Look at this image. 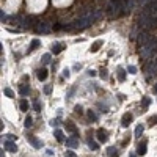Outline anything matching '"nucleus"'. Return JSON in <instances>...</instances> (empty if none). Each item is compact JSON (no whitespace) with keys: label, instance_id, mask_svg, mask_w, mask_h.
<instances>
[{"label":"nucleus","instance_id":"nucleus-22","mask_svg":"<svg viewBox=\"0 0 157 157\" xmlns=\"http://www.w3.org/2000/svg\"><path fill=\"white\" fill-rule=\"evenodd\" d=\"M143 131H145V127H143L141 124H138L137 127H135V137H141V134H143Z\"/></svg>","mask_w":157,"mask_h":157},{"label":"nucleus","instance_id":"nucleus-35","mask_svg":"<svg viewBox=\"0 0 157 157\" xmlns=\"http://www.w3.org/2000/svg\"><path fill=\"white\" fill-rule=\"evenodd\" d=\"M65 157H77V155H76V152H72V151H68Z\"/></svg>","mask_w":157,"mask_h":157},{"label":"nucleus","instance_id":"nucleus-36","mask_svg":"<svg viewBox=\"0 0 157 157\" xmlns=\"http://www.w3.org/2000/svg\"><path fill=\"white\" fill-rule=\"evenodd\" d=\"M63 77H66V79L69 77V69H65V71H63Z\"/></svg>","mask_w":157,"mask_h":157},{"label":"nucleus","instance_id":"nucleus-2","mask_svg":"<svg viewBox=\"0 0 157 157\" xmlns=\"http://www.w3.org/2000/svg\"><path fill=\"white\" fill-rule=\"evenodd\" d=\"M157 50V39H151L149 43H146L145 46L140 47V55L143 58H148L151 53H154Z\"/></svg>","mask_w":157,"mask_h":157},{"label":"nucleus","instance_id":"nucleus-42","mask_svg":"<svg viewBox=\"0 0 157 157\" xmlns=\"http://www.w3.org/2000/svg\"><path fill=\"white\" fill-rule=\"evenodd\" d=\"M0 157H5V154H3V151H2V152H0Z\"/></svg>","mask_w":157,"mask_h":157},{"label":"nucleus","instance_id":"nucleus-14","mask_svg":"<svg viewBox=\"0 0 157 157\" xmlns=\"http://www.w3.org/2000/svg\"><path fill=\"white\" fill-rule=\"evenodd\" d=\"M63 49H65V46H63V44H60V43H57V44H53V46H52V52H53V55L60 53Z\"/></svg>","mask_w":157,"mask_h":157},{"label":"nucleus","instance_id":"nucleus-17","mask_svg":"<svg viewBox=\"0 0 157 157\" xmlns=\"http://www.w3.org/2000/svg\"><path fill=\"white\" fill-rule=\"evenodd\" d=\"M107 155H108V157H118V151H116V148H113V146L107 148Z\"/></svg>","mask_w":157,"mask_h":157},{"label":"nucleus","instance_id":"nucleus-11","mask_svg":"<svg viewBox=\"0 0 157 157\" xmlns=\"http://www.w3.org/2000/svg\"><path fill=\"white\" fill-rule=\"evenodd\" d=\"M137 154H138V155H145V154H146V141H145V140L138 143V146H137Z\"/></svg>","mask_w":157,"mask_h":157},{"label":"nucleus","instance_id":"nucleus-6","mask_svg":"<svg viewBox=\"0 0 157 157\" xmlns=\"http://www.w3.org/2000/svg\"><path fill=\"white\" fill-rule=\"evenodd\" d=\"M146 72L149 74V76H154V74H157V58H155V60H152L151 63L148 65Z\"/></svg>","mask_w":157,"mask_h":157},{"label":"nucleus","instance_id":"nucleus-29","mask_svg":"<svg viewBox=\"0 0 157 157\" xmlns=\"http://www.w3.org/2000/svg\"><path fill=\"white\" fill-rule=\"evenodd\" d=\"M32 124H33V122H32V116H27V118H25V122H24V126H25V127H32Z\"/></svg>","mask_w":157,"mask_h":157},{"label":"nucleus","instance_id":"nucleus-5","mask_svg":"<svg viewBox=\"0 0 157 157\" xmlns=\"http://www.w3.org/2000/svg\"><path fill=\"white\" fill-rule=\"evenodd\" d=\"M27 141H29L33 148H36V149H41V148H43V141H39V140L35 137V135H27Z\"/></svg>","mask_w":157,"mask_h":157},{"label":"nucleus","instance_id":"nucleus-16","mask_svg":"<svg viewBox=\"0 0 157 157\" xmlns=\"http://www.w3.org/2000/svg\"><path fill=\"white\" fill-rule=\"evenodd\" d=\"M53 135H55L57 141H65V134H63V131H60V129H57V131L53 132Z\"/></svg>","mask_w":157,"mask_h":157},{"label":"nucleus","instance_id":"nucleus-24","mask_svg":"<svg viewBox=\"0 0 157 157\" xmlns=\"http://www.w3.org/2000/svg\"><path fill=\"white\" fill-rule=\"evenodd\" d=\"M43 63L44 65H49L50 63V53H44V55H43Z\"/></svg>","mask_w":157,"mask_h":157},{"label":"nucleus","instance_id":"nucleus-41","mask_svg":"<svg viewBox=\"0 0 157 157\" xmlns=\"http://www.w3.org/2000/svg\"><path fill=\"white\" fill-rule=\"evenodd\" d=\"M154 93H155V94H157V83H155V85H154Z\"/></svg>","mask_w":157,"mask_h":157},{"label":"nucleus","instance_id":"nucleus-26","mask_svg":"<svg viewBox=\"0 0 157 157\" xmlns=\"http://www.w3.org/2000/svg\"><path fill=\"white\" fill-rule=\"evenodd\" d=\"M88 118H90L91 121H96V119H98V116H96V113H94L93 110H88Z\"/></svg>","mask_w":157,"mask_h":157},{"label":"nucleus","instance_id":"nucleus-13","mask_svg":"<svg viewBox=\"0 0 157 157\" xmlns=\"http://www.w3.org/2000/svg\"><path fill=\"white\" fill-rule=\"evenodd\" d=\"M102 44H104V41H102V39H98L96 43H94V44L90 47V52H93V53H94V52H98V50L101 49V46H102Z\"/></svg>","mask_w":157,"mask_h":157},{"label":"nucleus","instance_id":"nucleus-33","mask_svg":"<svg viewBox=\"0 0 157 157\" xmlns=\"http://www.w3.org/2000/svg\"><path fill=\"white\" fill-rule=\"evenodd\" d=\"M0 20H2V22H5V20H6V14L3 13V10H2V13H0Z\"/></svg>","mask_w":157,"mask_h":157},{"label":"nucleus","instance_id":"nucleus-21","mask_svg":"<svg viewBox=\"0 0 157 157\" xmlns=\"http://www.w3.org/2000/svg\"><path fill=\"white\" fill-rule=\"evenodd\" d=\"M19 105H20V110H22V112H27V110H29V102H27V99H20Z\"/></svg>","mask_w":157,"mask_h":157},{"label":"nucleus","instance_id":"nucleus-30","mask_svg":"<svg viewBox=\"0 0 157 157\" xmlns=\"http://www.w3.org/2000/svg\"><path fill=\"white\" fill-rule=\"evenodd\" d=\"M3 93H5L8 98H14V93H13V91L10 90V88H5V90H3Z\"/></svg>","mask_w":157,"mask_h":157},{"label":"nucleus","instance_id":"nucleus-9","mask_svg":"<svg viewBox=\"0 0 157 157\" xmlns=\"http://www.w3.org/2000/svg\"><path fill=\"white\" fill-rule=\"evenodd\" d=\"M66 146H68V148H77V146H79V140H77L76 135H74V137H71V138H66Z\"/></svg>","mask_w":157,"mask_h":157},{"label":"nucleus","instance_id":"nucleus-23","mask_svg":"<svg viewBox=\"0 0 157 157\" xmlns=\"http://www.w3.org/2000/svg\"><path fill=\"white\" fill-rule=\"evenodd\" d=\"M88 146H90L91 149H93V151H96V149H99V146H98V143L96 141H94V140H88Z\"/></svg>","mask_w":157,"mask_h":157},{"label":"nucleus","instance_id":"nucleus-32","mask_svg":"<svg viewBox=\"0 0 157 157\" xmlns=\"http://www.w3.org/2000/svg\"><path fill=\"white\" fill-rule=\"evenodd\" d=\"M108 77V74H107V69H101V79H107Z\"/></svg>","mask_w":157,"mask_h":157},{"label":"nucleus","instance_id":"nucleus-10","mask_svg":"<svg viewBox=\"0 0 157 157\" xmlns=\"http://www.w3.org/2000/svg\"><path fill=\"white\" fill-rule=\"evenodd\" d=\"M5 148H6V151H10V152H17V146H16V143H13L11 140L5 141Z\"/></svg>","mask_w":157,"mask_h":157},{"label":"nucleus","instance_id":"nucleus-3","mask_svg":"<svg viewBox=\"0 0 157 157\" xmlns=\"http://www.w3.org/2000/svg\"><path fill=\"white\" fill-rule=\"evenodd\" d=\"M151 39H152L151 33H149L148 30H145V32H141L140 35H138V38H137V43H138V46L141 47V46H145L146 43H149Z\"/></svg>","mask_w":157,"mask_h":157},{"label":"nucleus","instance_id":"nucleus-8","mask_svg":"<svg viewBox=\"0 0 157 157\" xmlns=\"http://www.w3.org/2000/svg\"><path fill=\"white\" fill-rule=\"evenodd\" d=\"M131 122H132V115L131 113H124V115H122V119H121L122 127H129Z\"/></svg>","mask_w":157,"mask_h":157},{"label":"nucleus","instance_id":"nucleus-7","mask_svg":"<svg viewBox=\"0 0 157 157\" xmlns=\"http://www.w3.org/2000/svg\"><path fill=\"white\" fill-rule=\"evenodd\" d=\"M96 135H98V140H99L101 143H105V141L108 140V137H107V131H105V129H98Z\"/></svg>","mask_w":157,"mask_h":157},{"label":"nucleus","instance_id":"nucleus-20","mask_svg":"<svg viewBox=\"0 0 157 157\" xmlns=\"http://www.w3.org/2000/svg\"><path fill=\"white\" fill-rule=\"evenodd\" d=\"M118 80L119 82H124L126 80V71L122 68H118Z\"/></svg>","mask_w":157,"mask_h":157},{"label":"nucleus","instance_id":"nucleus-31","mask_svg":"<svg viewBox=\"0 0 157 157\" xmlns=\"http://www.w3.org/2000/svg\"><path fill=\"white\" fill-rule=\"evenodd\" d=\"M127 72L129 74H137V68H135V66H127Z\"/></svg>","mask_w":157,"mask_h":157},{"label":"nucleus","instance_id":"nucleus-34","mask_svg":"<svg viewBox=\"0 0 157 157\" xmlns=\"http://www.w3.org/2000/svg\"><path fill=\"white\" fill-rule=\"evenodd\" d=\"M149 122L154 126V124H157V116H152V118H149Z\"/></svg>","mask_w":157,"mask_h":157},{"label":"nucleus","instance_id":"nucleus-40","mask_svg":"<svg viewBox=\"0 0 157 157\" xmlns=\"http://www.w3.org/2000/svg\"><path fill=\"white\" fill-rule=\"evenodd\" d=\"M50 124H52V126H58V119H52Z\"/></svg>","mask_w":157,"mask_h":157},{"label":"nucleus","instance_id":"nucleus-39","mask_svg":"<svg viewBox=\"0 0 157 157\" xmlns=\"http://www.w3.org/2000/svg\"><path fill=\"white\" fill-rule=\"evenodd\" d=\"M50 90H52L50 86H46V88H44V93H46V94H49V93H50Z\"/></svg>","mask_w":157,"mask_h":157},{"label":"nucleus","instance_id":"nucleus-37","mask_svg":"<svg viewBox=\"0 0 157 157\" xmlns=\"http://www.w3.org/2000/svg\"><path fill=\"white\" fill-rule=\"evenodd\" d=\"M76 113H79V115L82 113V107L80 105H76Z\"/></svg>","mask_w":157,"mask_h":157},{"label":"nucleus","instance_id":"nucleus-27","mask_svg":"<svg viewBox=\"0 0 157 157\" xmlns=\"http://www.w3.org/2000/svg\"><path fill=\"white\" fill-rule=\"evenodd\" d=\"M33 108H35L36 112H41V104H39V101H33Z\"/></svg>","mask_w":157,"mask_h":157},{"label":"nucleus","instance_id":"nucleus-25","mask_svg":"<svg viewBox=\"0 0 157 157\" xmlns=\"http://www.w3.org/2000/svg\"><path fill=\"white\" fill-rule=\"evenodd\" d=\"M22 25H24V27H32V17H24Z\"/></svg>","mask_w":157,"mask_h":157},{"label":"nucleus","instance_id":"nucleus-15","mask_svg":"<svg viewBox=\"0 0 157 157\" xmlns=\"http://www.w3.org/2000/svg\"><path fill=\"white\" fill-rule=\"evenodd\" d=\"M29 93H30V86H29V85H20V86H19V94L27 96Z\"/></svg>","mask_w":157,"mask_h":157},{"label":"nucleus","instance_id":"nucleus-12","mask_svg":"<svg viewBox=\"0 0 157 157\" xmlns=\"http://www.w3.org/2000/svg\"><path fill=\"white\" fill-rule=\"evenodd\" d=\"M65 124H66V129H68V131H69V132H72V134L77 137V127H76V124H74L72 121H66Z\"/></svg>","mask_w":157,"mask_h":157},{"label":"nucleus","instance_id":"nucleus-4","mask_svg":"<svg viewBox=\"0 0 157 157\" xmlns=\"http://www.w3.org/2000/svg\"><path fill=\"white\" fill-rule=\"evenodd\" d=\"M35 32H36V33H41V35H46V33L50 32V25L47 24V22H36Z\"/></svg>","mask_w":157,"mask_h":157},{"label":"nucleus","instance_id":"nucleus-18","mask_svg":"<svg viewBox=\"0 0 157 157\" xmlns=\"http://www.w3.org/2000/svg\"><path fill=\"white\" fill-rule=\"evenodd\" d=\"M36 76H38V79H39L41 82H43V80H46V79H47V69H39Z\"/></svg>","mask_w":157,"mask_h":157},{"label":"nucleus","instance_id":"nucleus-38","mask_svg":"<svg viewBox=\"0 0 157 157\" xmlns=\"http://www.w3.org/2000/svg\"><path fill=\"white\" fill-rule=\"evenodd\" d=\"M88 76H90V77H94V76H96V71H88Z\"/></svg>","mask_w":157,"mask_h":157},{"label":"nucleus","instance_id":"nucleus-19","mask_svg":"<svg viewBox=\"0 0 157 157\" xmlns=\"http://www.w3.org/2000/svg\"><path fill=\"white\" fill-rule=\"evenodd\" d=\"M39 44H41V41H39V39H36V38H35V39H32V43H30V49H29V52H32V50H35V49H36V47H38Z\"/></svg>","mask_w":157,"mask_h":157},{"label":"nucleus","instance_id":"nucleus-43","mask_svg":"<svg viewBox=\"0 0 157 157\" xmlns=\"http://www.w3.org/2000/svg\"><path fill=\"white\" fill-rule=\"evenodd\" d=\"M131 157H135V154H131Z\"/></svg>","mask_w":157,"mask_h":157},{"label":"nucleus","instance_id":"nucleus-28","mask_svg":"<svg viewBox=\"0 0 157 157\" xmlns=\"http://www.w3.org/2000/svg\"><path fill=\"white\" fill-rule=\"evenodd\" d=\"M149 104H151V99L149 98H143V102H141V105H143V108H146Z\"/></svg>","mask_w":157,"mask_h":157},{"label":"nucleus","instance_id":"nucleus-1","mask_svg":"<svg viewBox=\"0 0 157 157\" xmlns=\"http://www.w3.org/2000/svg\"><path fill=\"white\" fill-rule=\"evenodd\" d=\"M99 17H101V11L99 10H88L80 17H77L76 20H74L72 27L74 29H79V30H85L94 22V20H98Z\"/></svg>","mask_w":157,"mask_h":157}]
</instances>
